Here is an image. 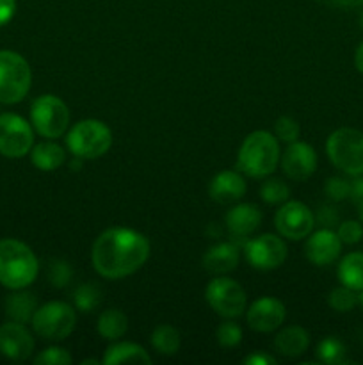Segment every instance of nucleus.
<instances>
[{"mask_svg": "<svg viewBox=\"0 0 363 365\" xmlns=\"http://www.w3.org/2000/svg\"><path fill=\"white\" fill-rule=\"evenodd\" d=\"M149 257V241L141 232L125 227L107 228L96 237L91 264L100 277L120 280L141 269Z\"/></svg>", "mask_w": 363, "mask_h": 365, "instance_id": "obj_1", "label": "nucleus"}, {"mask_svg": "<svg viewBox=\"0 0 363 365\" xmlns=\"http://www.w3.org/2000/svg\"><path fill=\"white\" fill-rule=\"evenodd\" d=\"M39 262L34 252L18 239L0 241V284L11 291H21L34 284Z\"/></svg>", "mask_w": 363, "mask_h": 365, "instance_id": "obj_2", "label": "nucleus"}, {"mask_svg": "<svg viewBox=\"0 0 363 365\" xmlns=\"http://www.w3.org/2000/svg\"><path fill=\"white\" fill-rule=\"evenodd\" d=\"M281 159L276 135L267 130H255L246 135L238 148L237 166L251 178H265L278 168Z\"/></svg>", "mask_w": 363, "mask_h": 365, "instance_id": "obj_3", "label": "nucleus"}, {"mask_svg": "<svg viewBox=\"0 0 363 365\" xmlns=\"http://www.w3.org/2000/svg\"><path fill=\"white\" fill-rule=\"evenodd\" d=\"M327 159L337 170L349 177L363 175V132L356 128H338L326 141Z\"/></svg>", "mask_w": 363, "mask_h": 365, "instance_id": "obj_4", "label": "nucleus"}, {"mask_svg": "<svg viewBox=\"0 0 363 365\" xmlns=\"http://www.w3.org/2000/svg\"><path fill=\"white\" fill-rule=\"evenodd\" d=\"M68 150L80 159H98L112 146V130L100 120H82L68 130Z\"/></svg>", "mask_w": 363, "mask_h": 365, "instance_id": "obj_5", "label": "nucleus"}, {"mask_svg": "<svg viewBox=\"0 0 363 365\" xmlns=\"http://www.w3.org/2000/svg\"><path fill=\"white\" fill-rule=\"evenodd\" d=\"M32 71L27 59L13 50H0V103L13 106L27 96Z\"/></svg>", "mask_w": 363, "mask_h": 365, "instance_id": "obj_6", "label": "nucleus"}, {"mask_svg": "<svg viewBox=\"0 0 363 365\" xmlns=\"http://www.w3.org/2000/svg\"><path fill=\"white\" fill-rule=\"evenodd\" d=\"M32 128L41 138H63L70 128V109L56 95H41L31 106Z\"/></svg>", "mask_w": 363, "mask_h": 365, "instance_id": "obj_7", "label": "nucleus"}, {"mask_svg": "<svg viewBox=\"0 0 363 365\" xmlns=\"http://www.w3.org/2000/svg\"><path fill=\"white\" fill-rule=\"evenodd\" d=\"M32 328L46 341H64L77 324V314L68 303L48 302L39 307L32 316Z\"/></svg>", "mask_w": 363, "mask_h": 365, "instance_id": "obj_8", "label": "nucleus"}, {"mask_svg": "<svg viewBox=\"0 0 363 365\" xmlns=\"http://www.w3.org/2000/svg\"><path fill=\"white\" fill-rule=\"evenodd\" d=\"M205 299L210 309L224 319H235L244 312L248 305V296L244 287L226 277H217L210 280L205 289Z\"/></svg>", "mask_w": 363, "mask_h": 365, "instance_id": "obj_9", "label": "nucleus"}, {"mask_svg": "<svg viewBox=\"0 0 363 365\" xmlns=\"http://www.w3.org/2000/svg\"><path fill=\"white\" fill-rule=\"evenodd\" d=\"M34 130L31 123L13 113L0 114V153L9 159H20L31 153Z\"/></svg>", "mask_w": 363, "mask_h": 365, "instance_id": "obj_10", "label": "nucleus"}, {"mask_svg": "<svg viewBox=\"0 0 363 365\" xmlns=\"http://www.w3.org/2000/svg\"><path fill=\"white\" fill-rule=\"evenodd\" d=\"M278 234L290 241H301L312 234L315 216L302 202H285L274 216Z\"/></svg>", "mask_w": 363, "mask_h": 365, "instance_id": "obj_11", "label": "nucleus"}, {"mask_svg": "<svg viewBox=\"0 0 363 365\" xmlns=\"http://www.w3.org/2000/svg\"><path fill=\"white\" fill-rule=\"evenodd\" d=\"M244 253L251 267L258 271H273L287 259V245L278 235L263 234L246 242Z\"/></svg>", "mask_w": 363, "mask_h": 365, "instance_id": "obj_12", "label": "nucleus"}, {"mask_svg": "<svg viewBox=\"0 0 363 365\" xmlns=\"http://www.w3.org/2000/svg\"><path fill=\"white\" fill-rule=\"evenodd\" d=\"M317 153L313 146L308 143L294 141L288 143L287 150L281 155V168L288 178L295 182H305L315 173L317 170Z\"/></svg>", "mask_w": 363, "mask_h": 365, "instance_id": "obj_13", "label": "nucleus"}, {"mask_svg": "<svg viewBox=\"0 0 363 365\" xmlns=\"http://www.w3.org/2000/svg\"><path fill=\"white\" fill-rule=\"evenodd\" d=\"M285 317H287V310L285 305L276 298H258L249 305L246 319H248L249 328L260 334H270V331L278 330L283 324Z\"/></svg>", "mask_w": 363, "mask_h": 365, "instance_id": "obj_14", "label": "nucleus"}, {"mask_svg": "<svg viewBox=\"0 0 363 365\" xmlns=\"http://www.w3.org/2000/svg\"><path fill=\"white\" fill-rule=\"evenodd\" d=\"M34 351V339L25 324L9 321L0 327V353L9 360H27Z\"/></svg>", "mask_w": 363, "mask_h": 365, "instance_id": "obj_15", "label": "nucleus"}, {"mask_svg": "<svg viewBox=\"0 0 363 365\" xmlns=\"http://www.w3.org/2000/svg\"><path fill=\"white\" fill-rule=\"evenodd\" d=\"M342 241L331 228H320L310 235L305 245V255L315 266H330L340 257Z\"/></svg>", "mask_w": 363, "mask_h": 365, "instance_id": "obj_16", "label": "nucleus"}, {"mask_svg": "<svg viewBox=\"0 0 363 365\" xmlns=\"http://www.w3.org/2000/svg\"><path fill=\"white\" fill-rule=\"evenodd\" d=\"M228 234L233 239H246L260 227L262 212L253 203H237L224 216Z\"/></svg>", "mask_w": 363, "mask_h": 365, "instance_id": "obj_17", "label": "nucleus"}, {"mask_svg": "<svg viewBox=\"0 0 363 365\" xmlns=\"http://www.w3.org/2000/svg\"><path fill=\"white\" fill-rule=\"evenodd\" d=\"M248 191V185L242 175L237 171H221L212 178L209 185V195L219 205L237 203Z\"/></svg>", "mask_w": 363, "mask_h": 365, "instance_id": "obj_18", "label": "nucleus"}, {"mask_svg": "<svg viewBox=\"0 0 363 365\" xmlns=\"http://www.w3.org/2000/svg\"><path fill=\"white\" fill-rule=\"evenodd\" d=\"M238 248L233 242H219L206 250L203 255V267L212 274H226L238 266Z\"/></svg>", "mask_w": 363, "mask_h": 365, "instance_id": "obj_19", "label": "nucleus"}, {"mask_svg": "<svg viewBox=\"0 0 363 365\" xmlns=\"http://www.w3.org/2000/svg\"><path fill=\"white\" fill-rule=\"evenodd\" d=\"M310 346V335L302 327H287L274 337V348L288 359L305 355Z\"/></svg>", "mask_w": 363, "mask_h": 365, "instance_id": "obj_20", "label": "nucleus"}, {"mask_svg": "<svg viewBox=\"0 0 363 365\" xmlns=\"http://www.w3.org/2000/svg\"><path fill=\"white\" fill-rule=\"evenodd\" d=\"M103 364L116 365V364H152V356L148 355L142 346L134 344V342H116L105 349L103 355Z\"/></svg>", "mask_w": 363, "mask_h": 365, "instance_id": "obj_21", "label": "nucleus"}, {"mask_svg": "<svg viewBox=\"0 0 363 365\" xmlns=\"http://www.w3.org/2000/svg\"><path fill=\"white\" fill-rule=\"evenodd\" d=\"M31 160L38 170L41 171H56L66 160V152L63 146L53 141H43L34 145L31 150Z\"/></svg>", "mask_w": 363, "mask_h": 365, "instance_id": "obj_22", "label": "nucleus"}, {"mask_svg": "<svg viewBox=\"0 0 363 365\" xmlns=\"http://www.w3.org/2000/svg\"><path fill=\"white\" fill-rule=\"evenodd\" d=\"M337 274L342 285L356 292L363 291V253H347L338 264Z\"/></svg>", "mask_w": 363, "mask_h": 365, "instance_id": "obj_23", "label": "nucleus"}, {"mask_svg": "<svg viewBox=\"0 0 363 365\" xmlns=\"http://www.w3.org/2000/svg\"><path fill=\"white\" fill-rule=\"evenodd\" d=\"M36 310H38V299L32 292H14L6 299L7 317L16 323H31Z\"/></svg>", "mask_w": 363, "mask_h": 365, "instance_id": "obj_24", "label": "nucleus"}, {"mask_svg": "<svg viewBox=\"0 0 363 365\" xmlns=\"http://www.w3.org/2000/svg\"><path fill=\"white\" fill-rule=\"evenodd\" d=\"M100 337L105 341H120L128 330V319L120 309H107L100 314L96 323Z\"/></svg>", "mask_w": 363, "mask_h": 365, "instance_id": "obj_25", "label": "nucleus"}, {"mask_svg": "<svg viewBox=\"0 0 363 365\" xmlns=\"http://www.w3.org/2000/svg\"><path fill=\"white\" fill-rule=\"evenodd\" d=\"M152 346L160 355H177L182 346L180 331L171 324H159L152 334Z\"/></svg>", "mask_w": 363, "mask_h": 365, "instance_id": "obj_26", "label": "nucleus"}, {"mask_svg": "<svg viewBox=\"0 0 363 365\" xmlns=\"http://www.w3.org/2000/svg\"><path fill=\"white\" fill-rule=\"evenodd\" d=\"M345 349L344 342L337 337H326L319 342L317 346V360L320 364H327V365H340L345 362Z\"/></svg>", "mask_w": 363, "mask_h": 365, "instance_id": "obj_27", "label": "nucleus"}, {"mask_svg": "<svg viewBox=\"0 0 363 365\" xmlns=\"http://www.w3.org/2000/svg\"><path fill=\"white\" fill-rule=\"evenodd\" d=\"M260 198L269 205H280L290 198V187L281 178H267L260 187Z\"/></svg>", "mask_w": 363, "mask_h": 365, "instance_id": "obj_28", "label": "nucleus"}, {"mask_svg": "<svg viewBox=\"0 0 363 365\" xmlns=\"http://www.w3.org/2000/svg\"><path fill=\"white\" fill-rule=\"evenodd\" d=\"M73 302L80 312H93L100 305V302H102V292H100L96 285L82 284L80 287L75 289Z\"/></svg>", "mask_w": 363, "mask_h": 365, "instance_id": "obj_29", "label": "nucleus"}, {"mask_svg": "<svg viewBox=\"0 0 363 365\" xmlns=\"http://www.w3.org/2000/svg\"><path fill=\"white\" fill-rule=\"evenodd\" d=\"M327 303H330V307L335 312L345 314L351 312V310L354 309L356 303H358V296H356V291L345 287V285H340V287L333 289V291L330 292Z\"/></svg>", "mask_w": 363, "mask_h": 365, "instance_id": "obj_30", "label": "nucleus"}, {"mask_svg": "<svg viewBox=\"0 0 363 365\" xmlns=\"http://www.w3.org/2000/svg\"><path fill=\"white\" fill-rule=\"evenodd\" d=\"M216 337L221 348H235V346H238L242 342V328L235 321H226V323L219 324V328L216 331Z\"/></svg>", "mask_w": 363, "mask_h": 365, "instance_id": "obj_31", "label": "nucleus"}, {"mask_svg": "<svg viewBox=\"0 0 363 365\" xmlns=\"http://www.w3.org/2000/svg\"><path fill=\"white\" fill-rule=\"evenodd\" d=\"M73 278V269H71L70 264L66 260H52L48 267V280L53 287L63 289Z\"/></svg>", "mask_w": 363, "mask_h": 365, "instance_id": "obj_32", "label": "nucleus"}, {"mask_svg": "<svg viewBox=\"0 0 363 365\" xmlns=\"http://www.w3.org/2000/svg\"><path fill=\"white\" fill-rule=\"evenodd\" d=\"M324 192L331 202H344L351 196V182L342 177H331L324 184Z\"/></svg>", "mask_w": 363, "mask_h": 365, "instance_id": "obj_33", "label": "nucleus"}, {"mask_svg": "<svg viewBox=\"0 0 363 365\" xmlns=\"http://www.w3.org/2000/svg\"><path fill=\"white\" fill-rule=\"evenodd\" d=\"M36 365H70L73 364V359L68 353V349L57 348V346H52V348H46L45 351L39 353L34 359Z\"/></svg>", "mask_w": 363, "mask_h": 365, "instance_id": "obj_34", "label": "nucleus"}, {"mask_svg": "<svg viewBox=\"0 0 363 365\" xmlns=\"http://www.w3.org/2000/svg\"><path fill=\"white\" fill-rule=\"evenodd\" d=\"M274 132H276L278 141L283 143H294L299 138V123L290 116H281L278 118L274 123Z\"/></svg>", "mask_w": 363, "mask_h": 365, "instance_id": "obj_35", "label": "nucleus"}, {"mask_svg": "<svg viewBox=\"0 0 363 365\" xmlns=\"http://www.w3.org/2000/svg\"><path fill=\"white\" fill-rule=\"evenodd\" d=\"M338 237H340L342 245H356L363 239V223L362 221H342L338 225Z\"/></svg>", "mask_w": 363, "mask_h": 365, "instance_id": "obj_36", "label": "nucleus"}, {"mask_svg": "<svg viewBox=\"0 0 363 365\" xmlns=\"http://www.w3.org/2000/svg\"><path fill=\"white\" fill-rule=\"evenodd\" d=\"M340 221V212L333 205H322L315 214V223H319L322 228L337 227Z\"/></svg>", "mask_w": 363, "mask_h": 365, "instance_id": "obj_37", "label": "nucleus"}, {"mask_svg": "<svg viewBox=\"0 0 363 365\" xmlns=\"http://www.w3.org/2000/svg\"><path fill=\"white\" fill-rule=\"evenodd\" d=\"M16 13V0H0V27L9 24Z\"/></svg>", "mask_w": 363, "mask_h": 365, "instance_id": "obj_38", "label": "nucleus"}, {"mask_svg": "<svg viewBox=\"0 0 363 365\" xmlns=\"http://www.w3.org/2000/svg\"><path fill=\"white\" fill-rule=\"evenodd\" d=\"M242 364L244 365H276V359L270 355H267V353H262V351H256V353H251L249 356H246L244 360H242Z\"/></svg>", "mask_w": 363, "mask_h": 365, "instance_id": "obj_39", "label": "nucleus"}, {"mask_svg": "<svg viewBox=\"0 0 363 365\" xmlns=\"http://www.w3.org/2000/svg\"><path fill=\"white\" fill-rule=\"evenodd\" d=\"M349 198L354 200L356 203L363 200V175H358V177L352 178L351 182V196Z\"/></svg>", "mask_w": 363, "mask_h": 365, "instance_id": "obj_40", "label": "nucleus"}, {"mask_svg": "<svg viewBox=\"0 0 363 365\" xmlns=\"http://www.w3.org/2000/svg\"><path fill=\"white\" fill-rule=\"evenodd\" d=\"M354 66H356V70L363 75V41L359 43L358 48H356V52H354Z\"/></svg>", "mask_w": 363, "mask_h": 365, "instance_id": "obj_41", "label": "nucleus"}, {"mask_svg": "<svg viewBox=\"0 0 363 365\" xmlns=\"http://www.w3.org/2000/svg\"><path fill=\"white\" fill-rule=\"evenodd\" d=\"M338 7H359L363 6V0H331Z\"/></svg>", "mask_w": 363, "mask_h": 365, "instance_id": "obj_42", "label": "nucleus"}, {"mask_svg": "<svg viewBox=\"0 0 363 365\" xmlns=\"http://www.w3.org/2000/svg\"><path fill=\"white\" fill-rule=\"evenodd\" d=\"M356 205H358V217H359V221L363 223V200H362V202L356 203Z\"/></svg>", "mask_w": 363, "mask_h": 365, "instance_id": "obj_43", "label": "nucleus"}, {"mask_svg": "<svg viewBox=\"0 0 363 365\" xmlns=\"http://www.w3.org/2000/svg\"><path fill=\"white\" fill-rule=\"evenodd\" d=\"M358 303H359V305H362V309H363V291H359V294H358Z\"/></svg>", "mask_w": 363, "mask_h": 365, "instance_id": "obj_44", "label": "nucleus"}, {"mask_svg": "<svg viewBox=\"0 0 363 365\" xmlns=\"http://www.w3.org/2000/svg\"><path fill=\"white\" fill-rule=\"evenodd\" d=\"M82 364H96V365H98V360H84Z\"/></svg>", "mask_w": 363, "mask_h": 365, "instance_id": "obj_45", "label": "nucleus"}, {"mask_svg": "<svg viewBox=\"0 0 363 365\" xmlns=\"http://www.w3.org/2000/svg\"><path fill=\"white\" fill-rule=\"evenodd\" d=\"M359 25H362V29H363V9H362V13H359Z\"/></svg>", "mask_w": 363, "mask_h": 365, "instance_id": "obj_46", "label": "nucleus"}]
</instances>
